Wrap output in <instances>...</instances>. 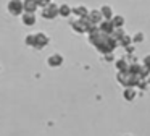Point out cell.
Wrapping results in <instances>:
<instances>
[{
  "label": "cell",
  "instance_id": "4",
  "mask_svg": "<svg viewBox=\"0 0 150 136\" xmlns=\"http://www.w3.org/2000/svg\"><path fill=\"white\" fill-rule=\"evenodd\" d=\"M63 62H65V58H63V55L58 54V52H55V54L47 57V65H49L50 68H60L63 65Z\"/></svg>",
  "mask_w": 150,
  "mask_h": 136
},
{
  "label": "cell",
  "instance_id": "6",
  "mask_svg": "<svg viewBox=\"0 0 150 136\" xmlns=\"http://www.w3.org/2000/svg\"><path fill=\"white\" fill-rule=\"evenodd\" d=\"M87 19L92 23V24H100L102 21H103V16H102V13H100V10H92V11H89V15H87Z\"/></svg>",
  "mask_w": 150,
  "mask_h": 136
},
{
  "label": "cell",
  "instance_id": "8",
  "mask_svg": "<svg viewBox=\"0 0 150 136\" xmlns=\"http://www.w3.org/2000/svg\"><path fill=\"white\" fill-rule=\"evenodd\" d=\"M23 8L24 13H36L39 10V5L34 0H23Z\"/></svg>",
  "mask_w": 150,
  "mask_h": 136
},
{
  "label": "cell",
  "instance_id": "7",
  "mask_svg": "<svg viewBox=\"0 0 150 136\" xmlns=\"http://www.w3.org/2000/svg\"><path fill=\"white\" fill-rule=\"evenodd\" d=\"M71 15H74L76 18H87L89 15V10L86 8L84 5H78V6H73V11Z\"/></svg>",
  "mask_w": 150,
  "mask_h": 136
},
{
  "label": "cell",
  "instance_id": "9",
  "mask_svg": "<svg viewBox=\"0 0 150 136\" xmlns=\"http://www.w3.org/2000/svg\"><path fill=\"white\" fill-rule=\"evenodd\" d=\"M71 11H73V6L66 5V3L58 5V16H62V18H69V16H71Z\"/></svg>",
  "mask_w": 150,
  "mask_h": 136
},
{
  "label": "cell",
  "instance_id": "2",
  "mask_svg": "<svg viewBox=\"0 0 150 136\" xmlns=\"http://www.w3.org/2000/svg\"><path fill=\"white\" fill-rule=\"evenodd\" d=\"M58 16V5L57 3H49V5L42 6L40 8V18L42 19H47V21H52Z\"/></svg>",
  "mask_w": 150,
  "mask_h": 136
},
{
  "label": "cell",
  "instance_id": "12",
  "mask_svg": "<svg viewBox=\"0 0 150 136\" xmlns=\"http://www.w3.org/2000/svg\"><path fill=\"white\" fill-rule=\"evenodd\" d=\"M53 0H42V6H45V5H49V3H52ZM42 6H40V8H42Z\"/></svg>",
  "mask_w": 150,
  "mask_h": 136
},
{
  "label": "cell",
  "instance_id": "10",
  "mask_svg": "<svg viewBox=\"0 0 150 136\" xmlns=\"http://www.w3.org/2000/svg\"><path fill=\"white\" fill-rule=\"evenodd\" d=\"M100 13L102 16H103V19H111V8L108 5H103L100 8Z\"/></svg>",
  "mask_w": 150,
  "mask_h": 136
},
{
  "label": "cell",
  "instance_id": "11",
  "mask_svg": "<svg viewBox=\"0 0 150 136\" xmlns=\"http://www.w3.org/2000/svg\"><path fill=\"white\" fill-rule=\"evenodd\" d=\"M111 23H113V26H118V28H120V26H123V16H115L113 19H111Z\"/></svg>",
  "mask_w": 150,
  "mask_h": 136
},
{
  "label": "cell",
  "instance_id": "3",
  "mask_svg": "<svg viewBox=\"0 0 150 136\" xmlns=\"http://www.w3.org/2000/svg\"><path fill=\"white\" fill-rule=\"evenodd\" d=\"M7 11L10 13V16H13V18H20V16L24 13L23 0H8Z\"/></svg>",
  "mask_w": 150,
  "mask_h": 136
},
{
  "label": "cell",
  "instance_id": "1",
  "mask_svg": "<svg viewBox=\"0 0 150 136\" xmlns=\"http://www.w3.org/2000/svg\"><path fill=\"white\" fill-rule=\"evenodd\" d=\"M50 42V37L45 34V32L42 31H37V32H29V34L24 37V44L28 45L29 49H33V50H44V49L49 45Z\"/></svg>",
  "mask_w": 150,
  "mask_h": 136
},
{
  "label": "cell",
  "instance_id": "5",
  "mask_svg": "<svg viewBox=\"0 0 150 136\" xmlns=\"http://www.w3.org/2000/svg\"><path fill=\"white\" fill-rule=\"evenodd\" d=\"M20 18H21V24L26 26V28H33V26H36V23H37L36 13H23Z\"/></svg>",
  "mask_w": 150,
  "mask_h": 136
},
{
  "label": "cell",
  "instance_id": "13",
  "mask_svg": "<svg viewBox=\"0 0 150 136\" xmlns=\"http://www.w3.org/2000/svg\"><path fill=\"white\" fill-rule=\"evenodd\" d=\"M0 71H2V67H0Z\"/></svg>",
  "mask_w": 150,
  "mask_h": 136
}]
</instances>
